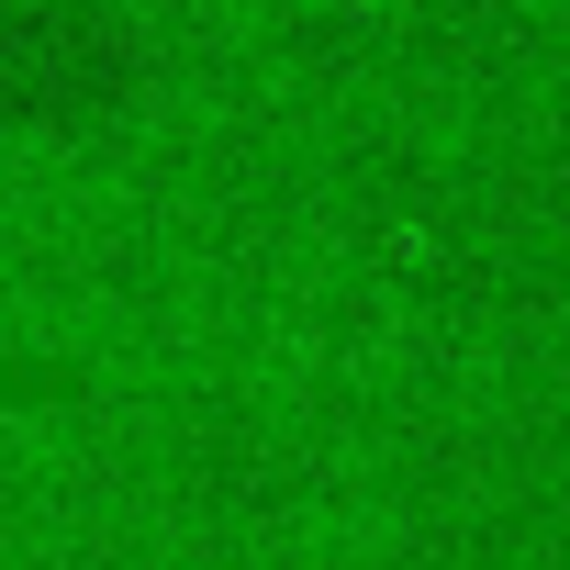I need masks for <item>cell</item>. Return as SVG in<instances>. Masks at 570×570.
Segmentation results:
<instances>
[{"label": "cell", "mask_w": 570, "mask_h": 570, "mask_svg": "<svg viewBox=\"0 0 570 570\" xmlns=\"http://www.w3.org/2000/svg\"><path fill=\"white\" fill-rule=\"evenodd\" d=\"M35 392H68L57 358H23V347H0V403H35Z\"/></svg>", "instance_id": "cell-1"}]
</instances>
